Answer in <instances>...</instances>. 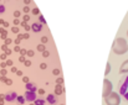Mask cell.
I'll return each mask as SVG.
<instances>
[{"label":"cell","instance_id":"obj_1","mask_svg":"<svg viewBox=\"0 0 128 105\" xmlns=\"http://www.w3.org/2000/svg\"><path fill=\"white\" fill-rule=\"evenodd\" d=\"M118 92L128 101V74L121 78V80L118 83Z\"/></svg>","mask_w":128,"mask_h":105},{"label":"cell","instance_id":"obj_2","mask_svg":"<svg viewBox=\"0 0 128 105\" xmlns=\"http://www.w3.org/2000/svg\"><path fill=\"white\" fill-rule=\"evenodd\" d=\"M105 100L108 105H119V103H121V99L117 95V93H112L109 97H106Z\"/></svg>","mask_w":128,"mask_h":105},{"label":"cell","instance_id":"obj_3","mask_svg":"<svg viewBox=\"0 0 128 105\" xmlns=\"http://www.w3.org/2000/svg\"><path fill=\"white\" fill-rule=\"evenodd\" d=\"M119 72H121V73H126V72H128V61L122 64L121 69H119Z\"/></svg>","mask_w":128,"mask_h":105},{"label":"cell","instance_id":"obj_4","mask_svg":"<svg viewBox=\"0 0 128 105\" xmlns=\"http://www.w3.org/2000/svg\"><path fill=\"white\" fill-rule=\"evenodd\" d=\"M25 98H26L28 100H34V99H35V94L30 93V92H26V94H25Z\"/></svg>","mask_w":128,"mask_h":105},{"label":"cell","instance_id":"obj_5","mask_svg":"<svg viewBox=\"0 0 128 105\" xmlns=\"http://www.w3.org/2000/svg\"><path fill=\"white\" fill-rule=\"evenodd\" d=\"M15 97H16V94H15V93H10V94H7V95H6V100L13 101V100L15 99Z\"/></svg>","mask_w":128,"mask_h":105},{"label":"cell","instance_id":"obj_6","mask_svg":"<svg viewBox=\"0 0 128 105\" xmlns=\"http://www.w3.org/2000/svg\"><path fill=\"white\" fill-rule=\"evenodd\" d=\"M32 29H34V31H41V29H42V26L40 25V24H34L32 25Z\"/></svg>","mask_w":128,"mask_h":105},{"label":"cell","instance_id":"obj_7","mask_svg":"<svg viewBox=\"0 0 128 105\" xmlns=\"http://www.w3.org/2000/svg\"><path fill=\"white\" fill-rule=\"evenodd\" d=\"M47 100H49L51 104H54V103H55V98H54V95H49V97H47Z\"/></svg>","mask_w":128,"mask_h":105},{"label":"cell","instance_id":"obj_8","mask_svg":"<svg viewBox=\"0 0 128 105\" xmlns=\"http://www.w3.org/2000/svg\"><path fill=\"white\" fill-rule=\"evenodd\" d=\"M32 86H34L32 84H29V85H26V88H29L30 90H35V88H32Z\"/></svg>","mask_w":128,"mask_h":105},{"label":"cell","instance_id":"obj_9","mask_svg":"<svg viewBox=\"0 0 128 105\" xmlns=\"http://www.w3.org/2000/svg\"><path fill=\"white\" fill-rule=\"evenodd\" d=\"M36 104L37 105H42V104H44V100H39V101H36Z\"/></svg>","mask_w":128,"mask_h":105},{"label":"cell","instance_id":"obj_10","mask_svg":"<svg viewBox=\"0 0 128 105\" xmlns=\"http://www.w3.org/2000/svg\"><path fill=\"white\" fill-rule=\"evenodd\" d=\"M108 72H109V64H108V63H107V69H106V74H107V73H108Z\"/></svg>","mask_w":128,"mask_h":105},{"label":"cell","instance_id":"obj_11","mask_svg":"<svg viewBox=\"0 0 128 105\" xmlns=\"http://www.w3.org/2000/svg\"><path fill=\"white\" fill-rule=\"evenodd\" d=\"M58 93H61V89H60V88H56V94H58Z\"/></svg>","mask_w":128,"mask_h":105},{"label":"cell","instance_id":"obj_12","mask_svg":"<svg viewBox=\"0 0 128 105\" xmlns=\"http://www.w3.org/2000/svg\"><path fill=\"white\" fill-rule=\"evenodd\" d=\"M41 68H42V69H45V68H46V64H45V63H42V64H41Z\"/></svg>","mask_w":128,"mask_h":105},{"label":"cell","instance_id":"obj_13","mask_svg":"<svg viewBox=\"0 0 128 105\" xmlns=\"http://www.w3.org/2000/svg\"><path fill=\"white\" fill-rule=\"evenodd\" d=\"M5 10V9H4V6H0V12H3Z\"/></svg>","mask_w":128,"mask_h":105},{"label":"cell","instance_id":"obj_14","mask_svg":"<svg viewBox=\"0 0 128 105\" xmlns=\"http://www.w3.org/2000/svg\"><path fill=\"white\" fill-rule=\"evenodd\" d=\"M19 101H20V103L22 104V103H24V99H22V98H19Z\"/></svg>","mask_w":128,"mask_h":105}]
</instances>
